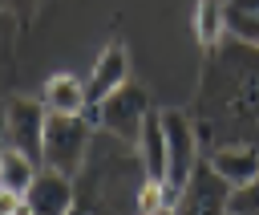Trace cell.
I'll list each match as a JSON object with an SVG mask.
<instances>
[{
  "label": "cell",
  "instance_id": "6da1fadb",
  "mask_svg": "<svg viewBox=\"0 0 259 215\" xmlns=\"http://www.w3.org/2000/svg\"><path fill=\"white\" fill-rule=\"evenodd\" d=\"M190 122L202 154L227 146L259 150V49L227 37L206 53Z\"/></svg>",
  "mask_w": 259,
  "mask_h": 215
},
{
  "label": "cell",
  "instance_id": "7a4b0ae2",
  "mask_svg": "<svg viewBox=\"0 0 259 215\" xmlns=\"http://www.w3.org/2000/svg\"><path fill=\"white\" fill-rule=\"evenodd\" d=\"M89 146H93V126L81 114H49L45 122V166L49 170L77 178L89 158Z\"/></svg>",
  "mask_w": 259,
  "mask_h": 215
},
{
  "label": "cell",
  "instance_id": "3957f363",
  "mask_svg": "<svg viewBox=\"0 0 259 215\" xmlns=\"http://www.w3.org/2000/svg\"><path fill=\"white\" fill-rule=\"evenodd\" d=\"M45 122H49V110L40 105V97H12L4 105V146L45 166Z\"/></svg>",
  "mask_w": 259,
  "mask_h": 215
},
{
  "label": "cell",
  "instance_id": "277c9868",
  "mask_svg": "<svg viewBox=\"0 0 259 215\" xmlns=\"http://www.w3.org/2000/svg\"><path fill=\"white\" fill-rule=\"evenodd\" d=\"M162 130H166V158H170L166 183L174 191H182L186 178H190V170L202 162V146H198L194 122H190L186 110H162Z\"/></svg>",
  "mask_w": 259,
  "mask_h": 215
},
{
  "label": "cell",
  "instance_id": "5b68a950",
  "mask_svg": "<svg viewBox=\"0 0 259 215\" xmlns=\"http://www.w3.org/2000/svg\"><path fill=\"white\" fill-rule=\"evenodd\" d=\"M174 215H231V187L214 174V166L206 158L190 170L186 187L178 191Z\"/></svg>",
  "mask_w": 259,
  "mask_h": 215
},
{
  "label": "cell",
  "instance_id": "8992f818",
  "mask_svg": "<svg viewBox=\"0 0 259 215\" xmlns=\"http://www.w3.org/2000/svg\"><path fill=\"white\" fill-rule=\"evenodd\" d=\"M150 114H154V110H150V97H146L138 85H125V89H117L113 97H105V101H101V130H105V134H113L117 142L138 146L142 126H146V118H150Z\"/></svg>",
  "mask_w": 259,
  "mask_h": 215
},
{
  "label": "cell",
  "instance_id": "52a82bcc",
  "mask_svg": "<svg viewBox=\"0 0 259 215\" xmlns=\"http://www.w3.org/2000/svg\"><path fill=\"white\" fill-rule=\"evenodd\" d=\"M130 85V53H125V45H105L101 49V57L93 61V69H89V77H85V93H89V105H101L105 97H113L117 89H125Z\"/></svg>",
  "mask_w": 259,
  "mask_h": 215
},
{
  "label": "cell",
  "instance_id": "ba28073f",
  "mask_svg": "<svg viewBox=\"0 0 259 215\" xmlns=\"http://www.w3.org/2000/svg\"><path fill=\"white\" fill-rule=\"evenodd\" d=\"M24 203H28L32 215H69L73 203H77V183L69 174H61V170L40 166V174L32 178Z\"/></svg>",
  "mask_w": 259,
  "mask_h": 215
},
{
  "label": "cell",
  "instance_id": "9c48e42d",
  "mask_svg": "<svg viewBox=\"0 0 259 215\" xmlns=\"http://www.w3.org/2000/svg\"><path fill=\"white\" fill-rule=\"evenodd\" d=\"M206 162L214 166V174H219L231 191H239V187H247V183L259 178V150H251V146L214 150V154H206Z\"/></svg>",
  "mask_w": 259,
  "mask_h": 215
},
{
  "label": "cell",
  "instance_id": "30bf717a",
  "mask_svg": "<svg viewBox=\"0 0 259 215\" xmlns=\"http://www.w3.org/2000/svg\"><path fill=\"white\" fill-rule=\"evenodd\" d=\"M40 105L49 114H85L89 110V93H85V81L73 77V73H53L40 89Z\"/></svg>",
  "mask_w": 259,
  "mask_h": 215
},
{
  "label": "cell",
  "instance_id": "8fae6325",
  "mask_svg": "<svg viewBox=\"0 0 259 215\" xmlns=\"http://www.w3.org/2000/svg\"><path fill=\"white\" fill-rule=\"evenodd\" d=\"M138 158H142V174L150 183H166L170 174V158H166V130H162V114H150L138 138Z\"/></svg>",
  "mask_w": 259,
  "mask_h": 215
},
{
  "label": "cell",
  "instance_id": "7c38bea8",
  "mask_svg": "<svg viewBox=\"0 0 259 215\" xmlns=\"http://www.w3.org/2000/svg\"><path fill=\"white\" fill-rule=\"evenodd\" d=\"M194 37L206 53L227 41V0H198L194 4Z\"/></svg>",
  "mask_w": 259,
  "mask_h": 215
},
{
  "label": "cell",
  "instance_id": "4fadbf2b",
  "mask_svg": "<svg viewBox=\"0 0 259 215\" xmlns=\"http://www.w3.org/2000/svg\"><path fill=\"white\" fill-rule=\"evenodd\" d=\"M36 174H40V166H36L28 154H20V150L4 146V158H0V187H8L12 195H20V199H24Z\"/></svg>",
  "mask_w": 259,
  "mask_h": 215
},
{
  "label": "cell",
  "instance_id": "5bb4252c",
  "mask_svg": "<svg viewBox=\"0 0 259 215\" xmlns=\"http://www.w3.org/2000/svg\"><path fill=\"white\" fill-rule=\"evenodd\" d=\"M227 37L239 41V45L259 49V12H243V8L227 4Z\"/></svg>",
  "mask_w": 259,
  "mask_h": 215
},
{
  "label": "cell",
  "instance_id": "9a60e30c",
  "mask_svg": "<svg viewBox=\"0 0 259 215\" xmlns=\"http://www.w3.org/2000/svg\"><path fill=\"white\" fill-rule=\"evenodd\" d=\"M231 215H259V178L231 191Z\"/></svg>",
  "mask_w": 259,
  "mask_h": 215
},
{
  "label": "cell",
  "instance_id": "2e32d148",
  "mask_svg": "<svg viewBox=\"0 0 259 215\" xmlns=\"http://www.w3.org/2000/svg\"><path fill=\"white\" fill-rule=\"evenodd\" d=\"M0 4H4L20 24H24V20H32V12H36V0H0Z\"/></svg>",
  "mask_w": 259,
  "mask_h": 215
},
{
  "label": "cell",
  "instance_id": "e0dca14e",
  "mask_svg": "<svg viewBox=\"0 0 259 215\" xmlns=\"http://www.w3.org/2000/svg\"><path fill=\"white\" fill-rule=\"evenodd\" d=\"M24 199L20 195H12L8 187H0V215H16V207H20Z\"/></svg>",
  "mask_w": 259,
  "mask_h": 215
},
{
  "label": "cell",
  "instance_id": "ac0fdd59",
  "mask_svg": "<svg viewBox=\"0 0 259 215\" xmlns=\"http://www.w3.org/2000/svg\"><path fill=\"white\" fill-rule=\"evenodd\" d=\"M231 8H243V12H259V0H227Z\"/></svg>",
  "mask_w": 259,
  "mask_h": 215
},
{
  "label": "cell",
  "instance_id": "d6986e66",
  "mask_svg": "<svg viewBox=\"0 0 259 215\" xmlns=\"http://www.w3.org/2000/svg\"><path fill=\"white\" fill-rule=\"evenodd\" d=\"M16 215H32V211H28V203H20V207H16Z\"/></svg>",
  "mask_w": 259,
  "mask_h": 215
},
{
  "label": "cell",
  "instance_id": "ffe728a7",
  "mask_svg": "<svg viewBox=\"0 0 259 215\" xmlns=\"http://www.w3.org/2000/svg\"><path fill=\"white\" fill-rule=\"evenodd\" d=\"M0 158H4V142H0Z\"/></svg>",
  "mask_w": 259,
  "mask_h": 215
},
{
  "label": "cell",
  "instance_id": "44dd1931",
  "mask_svg": "<svg viewBox=\"0 0 259 215\" xmlns=\"http://www.w3.org/2000/svg\"><path fill=\"white\" fill-rule=\"evenodd\" d=\"M158 215H174V211H158Z\"/></svg>",
  "mask_w": 259,
  "mask_h": 215
},
{
  "label": "cell",
  "instance_id": "7402d4cb",
  "mask_svg": "<svg viewBox=\"0 0 259 215\" xmlns=\"http://www.w3.org/2000/svg\"><path fill=\"white\" fill-rule=\"evenodd\" d=\"M0 126H4V110H0Z\"/></svg>",
  "mask_w": 259,
  "mask_h": 215
}]
</instances>
